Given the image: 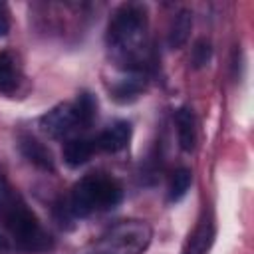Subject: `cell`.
Segmentation results:
<instances>
[{
	"label": "cell",
	"instance_id": "14",
	"mask_svg": "<svg viewBox=\"0 0 254 254\" xmlns=\"http://www.w3.org/2000/svg\"><path fill=\"white\" fill-rule=\"evenodd\" d=\"M73 105V111H75V117H77V123L79 127H89L97 115V101L91 93L83 91L75 97V101L71 103Z\"/></svg>",
	"mask_w": 254,
	"mask_h": 254
},
{
	"label": "cell",
	"instance_id": "13",
	"mask_svg": "<svg viewBox=\"0 0 254 254\" xmlns=\"http://www.w3.org/2000/svg\"><path fill=\"white\" fill-rule=\"evenodd\" d=\"M192 30V12L183 8L171 22L169 26V34H167V46L171 50H179L187 44L189 34Z\"/></svg>",
	"mask_w": 254,
	"mask_h": 254
},
{
	"label": "cell",
	"instance_id": "4",
	"mask_svg": "<svg viewBox=\"0 0 254 254\" xmlns=\"http://www.w3.org/2000/svg\"><path fill=\"white\" fill-rule=\"evenodd\" d=\"M153 238L147 220L127 218L109 226L95 242V254H143Z\"/></svg>",
	"mask_w": 254,
	"mask_h": 254
},
{
	"label": "cell",
	"instance_id": "19",
	"mask_svg": "<svg viewBox=\"0 0 254 254\" xmlns=\"http://www.w3.org/2000/svg\"><path fill=\"white\" fill-rule=\"evenodd\" d=\"M12 252V244H10V240L0 232V254H10Z\"/></svg>",
	"mask_w": 254,
	"mask_h": 254
},
{
	"label": "cell",
	"instance_id": "7",
	"mask_svg": "<svg viewBox=\"0 0 254 254\" xmlns=\"http://www.w3.org/2000/svg\"><path fill=\"white\" fill-rule=\"evenodd\" d=\"M18 147H20V153L34 167H38L42 171H48V173H54L56 171V163H54L52 153L38 139H34L32 135H22L20 141H18Z\"/></svg>",
	"mask_w": 254,
	"mask_h": 254
},
{
	"label": "cell",
	"instance_id": "8",
	"mask_svg": "<svg viewBox=\"0 0 254 254\" xmlns=\"http://www.w3.org/2000/svg\"><path fill=\"white\" fill-rule=\"evenodd\" d=\"M175 125H177V139H179V147L185 153H190L194 149L196 143V119L192 109L189 107H181L175 113Z\"/></svg>",
	"mask_w": 254,
	"mask_h": 254
},
{
	"label": "cell",
	"instance_id": "9",
	"mask_svg": "<svg viewBox=\"0 0 254 254\" xmlns=\"http://www.w3.org/2000/svg\"><path fill=\"white\" fill-rule=\"evenodd\" d=\"M214 242V224L210 218H202L196 228L192 230V234L189 236L185 248H183V254H206L210 250Z\"/></svg>",
	"mask_w": 254,
	"mask_h": 254
},
{
	"label": "cell",
	"instance_id": "16",
	"mask_svg": "<svg viewBox=\"0 0 254 254\" xmlns=\"http://www.w3.org/2000/svg\"><path fill=\"white\" fill-rule=\"evenodd\" d=\"M210 58H212V46H210V42L204 40V38L196 40L194 46H192V54H190V64H192V67H194V69H200V67L208 65Z\"/></svg>",
	"mask_w": 254,
	"mask_h": 254
},
{
	"label": "cell",
	"instance_id": "11",
	"mask_svg": "<svg viewBox=\"0 0 254 254\" xmlns=\"http://www.w3.org/2000/svg\"><path fill=\"white\" fill-rule=\"evenodd\" d=\"M20 83V65L12 52H0V93L12 95Z\"/></svg>",
	"mask_w": 254,
	"mask_h": 254
},
{
	"label": "cell",
	"instance_id": "17",
	"mask_svg": "<svg viewBox=\"0 0 254 254\" xmlns=\"http://www.w3.org/2000/svg\"><path fill=\"white\" fill-rule=\"evenodd\" d=\"M10 30V18H8V8L6 4L0 2V38H4Z\"/></svg>",
	"mask_w": 254,
	"mask_h": 254
},
{
	"label": "cell",
	"instance_id": "10",
	"mask_svg": "<svg viewBox=\"0 0 254 254\" xmlns=\"http://www.w3.org/2000/svg\"><path fill=\"white\" fill-rule=\"evenodd\" d=\"M145 91V75L141 71H133L129 77L119 79L111 87V97L117 103H131Z\"/></svg>",
	"mask_w": 254,
	"mask_h": 254
},
{
	"label": "cell",
	"instance_id": "2",
	"mask_svg": "<svg viewBox=\"0 0 254 254\" xmlns=\"http://www.w3.org/2000/svg\"><path fill=\"white\" fill-rule=\"evenodd\" d=\"M0 218L14 236L18 250L38 254L48 252L54 246L52 236L42 228L38 216L30 210L26 200L16 190H12L6 198L0 200Z\"/></svg>",
	"mask_w": 254,
	"mask_h": 254
},
{
	"label": "cell",
	"instance_id": "3",
	"mask_svg": "<svg viewBox=\"0 0 254 254\" xmlns=\"http://www.w3.org/2000/svg\"><path fill=\"white\" fill-rule=\"evenodd\" d=\"M123 198L121 185L105 173H91L79 179L69 196V210L75 218H85L97 210H109Z\"/></svg>",
	"mask_w": 254,
	"mask_h": 254
},
{
	"label": "cell",
	"instance_id": "6",
	"mask_svg": "<svg viewBox=\"0 0 254 254\" xmlns=\"http://www.w3.org/2000/svg\"><path fill=\"white\" fill-rule=\"evenodd\" d=\"M129 139H131V125L129 121L119 119L99 133V137L95 139V145L105 153H117L127 147Z\"/></svg>",
	"mask_w": 254,
	"mask_h": 254
},
{
	"label": "cell",
	"instance_id": "12",
	"mask_svg": "<svg viewBox=\"0 0 254 254\" xmlns=\"http://www.w3.org/2000/svg\"><path fill=\"white\" fill-rule=\"evenodd\" d=\"M95 149H97L95 139H85V137L69 139L64 145V161L67 167H79L89 161V157L95 153Z\"/></svg>",
	"mask_w": 254,
	"mask_h": 254
},
{
	"label": "cell",
	"instance_id": "15",
	"mask_svg": "<svg viewBox=\"0 0 254 254\" xmlns=\"http://www.w3.org/2000/svg\"><path fill=\"white\" fill-rule=\"evenodd\" d=\"M190 183H192V173L185 167L177 169L171 177V183H169V202H179L190 189Z\"/></svg>",
	"mask_w": 254,
	"mask_h": 254
},
{
	"label": "cell",
	"instance_id": "1",
	"mask_svg": "<svg viewBox=\"0 0 254 254\" xmlns=\"http://www.w3.org/2000/svg\"><path fill=\"white\" fill-rule=\"evenodd\" d=\"M147 12L139 4H123L115 10L107 26V48L113 58L131 71H141V58L145 50Z\"/></svg>",
	"mask_w": 254,
	"mask_h": 254
},
{
	"label": "cell",
	"instance_id": "5",
	"mask_svg": "<svg viewBox=\"0 0 254 254\" xmlns=\"http://www.w3.org/2000/svg\"><path fill=\"white\" fill-rule=\"evenodd\" d=\"M40 127L42 131L52 137V139H62L67 133H71L73 129L79 127L73 105L71 103H60L54 109H50L46 115L40 117Z\"/></svg>",
	"mask_w": 254,
	"mask_h": 254
},
{
	"label": "cell",
	"instance_id": "18",
	"mask_svg": "<svg viewBox=\"0 0 254 254\" xmlns=\"http://www.w3.org/2000/svg\"><path fill=\"white\" fill-rule=\"evenodd\" d=\"M12 190H14V189H12V185L8 183L6 175H4V173H2V169H0V200H2L4 196H8Z\"/></svg>",
	"mask_w": 254,
	"mask_h": 254
}]
</instances>
